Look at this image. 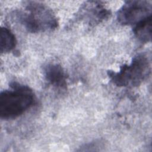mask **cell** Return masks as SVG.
<instances>
[{
    "label": "cell",
    "mask_w": 152,
    "mask_h": 152,
    "mask_svg": "<svg viewBox=\"0 0 152 152\" xmlns=\"http://www.w3.org/2000/svg\"><path fill=\"white\" fill-rule=\"evenodd\" d=\"M11 87V90H5L0 94V117L5 119L22 115L34 102L33 93L28 87L16 83Z\"/></svg>",
    "instance_id": "1"
},
{
    "label": "cell",
    "mask_w": 152,
    "mask_h": 152,
    "mask_svg": "<svg viewBox=\"0 0 152 152\" xmlns=\"http://www.w3.org/2000/svg\"><path fill=\"white\" fill-rule=\"evenodd\" d=\"M26 13L21 15L20 18L26 28L30 32L52 30L57 27L58 22L52 12L42 4L28 2Z\"/></svg>",
    "instance_id": "2"
},
{
    "label": "cell",
    "mask_w": 152,
    "mask_h": 152,
    "mask_svg": "<svg viewBox=\"0 0 152 152\" xmlns=\"http://www.w3.org/2000/svg\"><path fill=\"white\" fill-rule=\"evenodd\" d=\"M149 69L148 60L142 55L134 58L129 65L122 66L118 72L109 71V75L118 86H137L148 75Z\"/></svg>",
    "instance_id": "3"
},
{
    "label": "cell",
    "mask_w": 152,
    "mask_h": 152,
    "mask_svg": "<svg viewBox=\"0 0 152 152\" xmlns=\"http://www.w3.org/2000/svg\"><path fill=\"white\" fill-rule=\"evenodd\" d=\"M151 3L147 1L126 2L117 14L118 21L124 25H135L151 15Z\"/></svg>",
    "instance_id": "4"
},
{
    "label": "cell",
    "mask_w": 152,
    "mask_h": 152,
    "mask_svg": "<svg viewBox=\"0 0 152 152\" xmlns=\"http://www.w3.org/2000/svg\"><path fill=\"white\" fill-rule=\"evenodd\" d=\"M45 75L47 81L56 87H64L66 86V77L61 65L49 64L45 68Z\"/></svg>",
    "instance_id": "5"
},
{
    "label": "cell",
    "mask_w": 152,
    "mask_h": 152,
    "mask_svg": "<svg viewBox=\"0 0 152 152\" xmlns=\"http://www.w3.org/2000/svg\"><path fill=\"white\" fill-rule=\"evenodd\" d=\"M86 14L87 15L90 22H100L106 19L109 15V11L106 9L102 4L98 2H90L86 4Z\"/></svg>",
    "instance_id": "6"
},
{
    "label": "cell",
    "mask_w": 152,
    "mask_h": 152,
    "mask_svg": "<svg viewBox=\"0 0 152 152\" xmlns=\"http://www.w3.org/2000/svg\"><path fill=\"white\" fill-rule=\"evenodd\" d=\"M133 31L141 42L144 43L150 42L151 38V15L135 24Z\"/></svg>",
    "instance_id": "7"
},
{
    "label": "cell",
    "mask_w": 152,
    "mask_h": 152,
    "mask_svg": "<svg viewBox=\"0 0 152 152\" xmlns=\"http://www.w3.org/2000/svg\"><path fill=\"white\" fill-rule=\"evenodd\" d=\"M16 39L14 34L7 27H1L0 35V48L1 53L11 51L16 45Z\"/></svg>",
    "instance_id": "8"
}]
</instances>
